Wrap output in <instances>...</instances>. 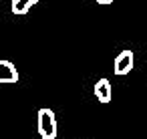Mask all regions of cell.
<instances>
[{"label":"cell","mask_w":147,"mask_h":139,"mask_svg":"<svg viewBox=\"0 0 147 139\" xmlns=\"http://www.w3.org/2000/svg\"><path fill=\"white\" fill-rule=\"evenodd\" d=\"M97 2H99V4H111L113 0H97Z\"/></svg>","instance_id":"obj_6"},{"label":"cell","mask_w":147,"mask_h":139,"mask_svg":"<svg viewBox=\"0 0 147 139\" xmlns=\"http://www.w3.org/2000/svg\"><path fill=\"white\" fill-rule=\"evenodd\" d=\"M38 135L42 139H57V117L51 109H38Z\"/></svg>","instance_id":"obj_1"},{"label":"cell","mask_w":147,"mask_h":139,"mask_svg":"<svg viewBox=\"0 0 147 139\" xmlns=\"http://www.w3.org/2000/svg\"><path fill=\"white\" fill-rule=\"evenodd\" d=\"M16 81H18V71L14 63L0 61V83H16Z\"/></svg>","instance_id":"obj_4"},{"label":"cell","mask_w":147,"mask_h":139,"mask_svg":"<svg viewBox=\"0 0 147 139\" xmlns=\"http://www.w3.org/2000/svg\"><path fill=\"white\" fill-rule=\"evenodd\" d=\"M38 2V0H12V12L14 14H26L34 4Z\"/></svg>","instance_id":"obj_5"},{"label":"cell","mask_w":147,"mask_h":139,"mask_svg":"<svg viewBox=\"0 0 147 139\" xmlns=\"http://www.w3.org/2000/svg\"><path fill=\"white\" fill-rule=\"evenodd\" d=\"M131 69H133V53L131 51H121L115 57V63H113L115 75H129Z\"/></svg>","instance_id":"obj_2"},{"label":"cell","mask_w":147,"mask_h":139,"mask_svg":"<svg viewBox=\"0 0 147 139\" xmlns=\"http://www.w3.org/2000/svg\"><path fill=\"white\" fill-rule=\"evenodd\" d=\"M95 97L99 103H109L113 99V87H111L109 79H99L95 83Z\"/></svg>","instance_id":"obj_3"}]
</instances>
